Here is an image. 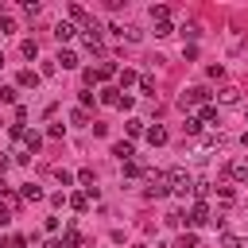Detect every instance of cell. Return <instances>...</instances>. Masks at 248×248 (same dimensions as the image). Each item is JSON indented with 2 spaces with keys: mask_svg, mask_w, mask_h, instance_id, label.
<instances>
[{
  "mask_svg": "<svg viewBox=\"0 0 248 248\" xmlns=\"http://www.w3.org/2000/svg\"><path fill=\"white\" fill-rule=\"evenodd\" d=\"M151 19H155V23L170 19V8H167V4H155V8H151Z\"/></svg>",
  "mask_w": 248,
  "mask_h": 248,
  "instance_id": "obj_20",
  "label": "cell"
},
{
  "mask_svg": "<svg viewBox=\"0 0 248 248\" xmlns=\"http://www.w3.org/2000/svg\"><path fill=\"white\" fill-rule=\"evenodd\" d=\"M143 136H147V143H151V147H159V143H167V128H163V124H155V128H147Z\"/></svg>",
  "mask_w": 248,
  "mask_h": 248,
  "instance_id": "obj_7",
  "label": "cell"
},
{
  "mask_svg": "<svg viewBox=\"0 0 248 248\" xmlns=\"http://www.w3.org/2000/svg\"><path fill=\"white\" fill-rule=\"evenodd\" d=\"M8 167H12V159H8V155H0V174H4Z\"/></svg>",
  "mask_w": 248,
  "mask_h": 248,
  "instance_id": "obj_36",
  "label": "cell"
},
{
  "mask_svg": "<svg viewBox=\"0 0 248 248\" xmlns=\"http://www.w3.org/2000/svg\"><path fill=\"white\" fill-rule=\"evenodd\" d=\"M174 248H202V240H198V232H182Z\"/></svg>",
  "mask_w": 248,
  "mask_h": 248,
  "instance_id": "obj_12",
  "label": "cell"
},
{
  "mask_svg": "<svg viewBox=\"0 0 248 248\" xmlns=\"http://www.w3.org/2000/svg\"><path fill=\"white\" fill-rule=\"evenodd\" d=\"M19 85H23V89H35V85H39V74H35V70H23V74H19Z\"/></svg>",
  "mask_w": 248,
  "mask_h": 248,
  "instance_id": "obj_16",
  "label": "cell"
},
{
  "mask_svg": "<svg viewBox=\"0 0 248 248\" xmlns=\"http://www.w3.org/2000/svg\"><path fill=\"white\" fill-rule=\"evenodd\" d=\"M198 120H202V124H213V120H217V108H213V105H205V108L198 112Z\"/></svg>",
  "mask_w": 248,
  "mask_h": 248,
  "instance_id": "obj_25",
  "label": "cell"
},
{
  "mask_svg": "<svg viewBox=\"0 0 248 248\" xmlns=\"http://www.w3.org/2000/svg\"><path fill=\"white\" fill-rule=\"evenodd\" d=\"M124 128H128V136H143V132H147V128H143V120H140V116H132V120H128V124H124Z\"/></svg>",
  "mask_w": 248,
  "mask_h": 248,
  "instance_id": "obj_21",
  "label": "cell"
},
{
  "mask_svg": "<svg viewBox=\"0 0 248 248\" xmlns=\"http://www.w3.org/2000/svg\"><path fill=\"white\" fill-rule=\"evenodd\" d=\"M23 198H27V202H43V186L27 182V186H23Z\"/></svg>",
  "mask_w": 248,
  "mask_h": 248,
  "instance_id": "obj_18",
  "label": "cell"
},
{
  "mask_svg": "<svg viewBox=\"0 0 248 248\" xmlns=\"http://www.w3.org/2000/svg\"><path fill=\"white\" fill-rule=\"evenodd\" d=\"M229 174H232L236 182H244V186H248V163H232V167H229Z\"/></svg>",
  "mask_w": 248,
  "mask_h": 248,
  "instance_id": "obj_13",
  "label": "cell"
},
{
  "mask_svg": "<svg viewBox=\"0 0 248 248\" xmlns=\"http://www.w3.org/2000/svg\"><path fill=\"white\" fill-rule=\"evenodd\" d=\"M112 155H116L120 163H132V155H136V147H132L128 140H120V143H112Z\"/></svg>",
  "mask_w": 248,
  "mask_h": 248,
  "instance_id": "obj_6",
  "label": "cell"
},
{
  "mask_svg": "<svg viewBox=\"0 0 248 248\" xmlns=\"http://www.w3.org/2000/svg\"><path fill=\"white\" fill-rule=\"evenodd\" d=\"M12 221V202H0V225Z\"/></svg>",
  "mask_w": 248,
  "mask_h": 248,
  "instance_id": "obj_31",
  "label": "cell"
},
{
  "mask_svg": "<svg viewBox=\"0 0 248 248\" xmlns=\"http://www.w3.org/2000/svg\"><path fill=\"white\" fill-rule=\"evenodd\" d=\"M70 205H74L78 213H85V209H89V194H74V198H70Z\"/></svg>",
  "mask_w": 248,
  "mask_h": 248,
  "instance_id": "obj_22",
  "label": "cell"
},
{
  "mask_svg": "<svg viewBox=\"0 0 248 248\" xmlns=\"http://www.w3.org/2000/svg\"><path fill=\"white\" fill-rule=\"evenodd\" d=\"M0 66H4V54H0Z\"/></svg>",
  "mask_w": 248,
  "mask_h": 248,
  "instance_id": "obj_38",
  "label": "cell"
},
{
  "mask_svg": "<svg viewBox=\"0 0 248 248\" xmlns=\"http://www.w3.org/2000/svg\"><path fill=\"white\" fill-rule=\"evenodd\" d=\"M23 143H27V151H39V143H43V136H39V132H27V136H23Z\"/></svg>",
  "mask_w": 248,
  "mask_h": 248,
  "instance_id": "obj_26",
  "label": "cell"
},
{
  "mask_svg": "<svg viewBox=\"0 0 248 248\" xmlns=\"http://www.w3.org/2000/svg\"><path fill=\"white\" fill-rule=\"evenodd\" d=\"M205 221H209V205H205V202H194V209H190L186 225H190V229H198V225H205Z\"/></svg>",
  "mask_w": 248,
  "mask_h": 248,
  "instance_id": "obj_5",
  "label": "cell"
},
{
  "mask_svg": "<svg viewBox=\"0 0 248 248\" xmlns=\"http://www.w3.org/2000/svg\"><path fill=\"white\" fill-rule=\"evenodd\" d=\"M70 116H74V124H89V116H85V108H74Z\"/></svg>",
  "mask_w": 248,
  "mask_h": 248,
  "instance_id": "obj_35",
  "label": "cell"
},
{
  "mask_svg": "<svg viewBox=\"0 0 248 248\" xmlns=\"http://www.w3.org/2000/svg\"><path fill=\"white\" fill-rule=\"evenodd\" d=\"M101 105H112V108H120V89H101Z\"/></svg>",
  "mask_w": 248,
  "mask_h": 248,
  "instance_id": "obj_11",
  "label": "cell"
},
{
  "mask_svg": "<svg viewBox=\"0 0 248 248\" xmlns=\"http://www.w3.org/2000/svg\"><path fill=\"white\" fill-rule=\"evenodd\" d=\"M54 62H62V70H74V66H78V54H74V50H58Z\"/></svg>",
  "mask_w": 248,
  "mask_h": 248,
  "instance_id": "obj_10",
  "label": "cell"
},
{
  "mask_svg": "<svg viewBox=\"0 0 248 248\" xmlns=\"http://www.w3.org/2000/svg\"><path fill=\"white\" fill-rule=\"evenodd\" d=\"M19 50H23L27 58H35V54H39V43H35V39H23V43H19Z\"/></svg>",
  "mask_w": 248,
  "mask_h": 248,
  "instance_id": "obj_23",
  "label": "cell"
},
{
  "mask_svg": "<svg viewBox=\"0 0 248 248\" xmlns=\"http://www.w3.org/2000/svg\"><path fill=\"white\" fill-rule=\"evenodd\" d=\"M140 89H143L147 97H155V78H151V74H143V78H140Z\"/></svg>",
  "mask_w": 248,
  "mask_h": 248,
  "instance_id": "obj_24",
  "label": "cell"
},
{
  "mask_svg": "<svg viewBox=\"0 0 248 248\" xmlns=\"http://www.w3.org/2000/svg\"><path fill=\"white\" fill-rule=\"evenodd\" d=\"M140 174H143L140 163H124V178H140Z\"/></svg>",
  "mask_w": 248,
  "mask_h": 248,
  "instance_id": "obj_27",
  "label": "cell"
},
{
  "mask_svg": "<svg viewBox=\"0 0 248 248\" xmlns=\"http://www.w3.org/2000/svg\"><path fill=\"white\" fill-rule=\"evenodd\" d=\"M16 93H19L16 85H4V89H0V101H8V105H12V101H16Z\"/></svg>",
  "mask_w": 248,
  "mask_h": 248,
  "instance_id": "obj_30",
  "label": "cell"
},
{
  "mask_svg": "<svg viewBox=\"0 0 248 248\" xmlns=\"http://www.w3.org/2000/svg\"><path fill=\"white\" fill-rule=\"evenodd\" d=\"M62 244H66V248H78V244H81V232H78V229H66V232H62Z\"/></svg>",
  "mask_w": 248,
  "mask_h": 248,
  "instance_id": "obj_19",
  "label": "cell"
},
{
  "mask_svg": "<svg viewBox=\"0 0 248 248\" xmlns=\"http://www.w3.org/2000/svg\"><path fill=\"white\" fill-rule=\"evenodd\" d=\"M182 128H186V136H202V128H205V124H202L198 116H186V124H182Z\"/></svg>",
  "mask_w": 248,
  "mask_h": 248,
  "instance_id": "obj_17",
  "label": "cell"
},
{
  "mask_svg": "<svg viewBox=\"0 0 248 248\" xmlns=\"http://www.w3.org/2000/svg\"><path fill=\"white\" fill-rule=\"evenodd\" d=\"M0 27H4L0 35H12V31H16V19H12V16H0Z\"/></svg>",
  "mask_w": 248,
  "mask_h": 248,
  "instance_id": "obj_28",
  "label": "cell"
},
{
  "mask_svg": "<svg viewBox=\"0 0 248 248\" xmlns=\"http://www.w3.org/2000/svg\"><path fill=\"white\" fill-rule=\"evenodd\" d=\"M217 97H221V105H236V101H240V89H236V85H225Z\"/></svg>",
  "mask_w": 248,
  "mask_h": 248,
  "instance_id": "obj_9",
  "label": "cell"
},
{
  "mask_svg": "<svg viewBox=\"0 0 248 248\" xmlns=\"http://www.w3.org/2000/svg\"><path fill=\"white\" fill-rule=\"evenodd\" d=\"M132 81H140L136 70H120V85H132Z\"/></svg>",
  "mask_w": 248,
  "mask_h": 248,
  "instance_id": "obj_32",
  "label": "cell"
},
{
  "mask_svg": "<svg viewBox=\"0 0 248 248\" xmlns=\"http://www.w3.org/2000/svg\"><path fill=\"white\" fill-rule=\"evenodd\" d=\"M151 182H147V198H167L170 194V186H167V174H147Z\"/></svg>",
  "mask_w": 248,
  "mask_h": 248,
  "instance_id": "obj_4",
  "label": "cell"
},
{
  "mask_svg": "<svg viewBox=\"0 0 248 248\" xmlns=\"http://www.w3.org/2000/svg\"><path fill=\"white\" fill-rule=\"evenodd\" d=\"M209 97H213V93H209L205 85H190V89H182V93H178V108L186 112V108H194V105H205Z\"/></svg>",
  "mask_w": 248,
  "mask_h": 248,
  "instance_id": "obj_1",
  "label": "cell"
},
{
  "mask_svg": "<svg viewBox=\"0 0 248 248\" xmlns=\"http://www.w3.org/2000/svg\"><path fill=\"white\" fill-rule=\"evenodd\" d=\"M170 31H174V27H170V19H163V23H155V35H159V39H167Z\"/></svg>",
  "mask_w": 248,
  "mask_h": 248,
  "instance_id": "obj_29",
  "label": "cell"
},
{
  "mask_svg": "<svg viewBox=\"0 0 248 248\" xmlns=\"http://www.w3.org/2000/svg\"><path fill=\"white\" fill-rule=\"evenodd\" d=\"M221 248H244V244H240L236 236H229V232H225V236H221Z\"/></svg>",
  "mask_w": 248,
  "mask_h": 248,
  "instance_id": "obj_34",
  "label": "cell"
},
{
  "mask_svg": "<svg viewBox=\"0 0 248 248\" xmlns=\"http://www.w3.org/2000/svg\"><path fill=\"white\" fill-rule=\"evenodd\" d=\"M70 19H78V23H85V27L93 23V19L85 16V8H81V4H70Z\"/></svg>",
  "mask_w": 248,
  "mask_h": 248,
  "instance_id": "obj_14",
  "label": "cell"
},
{
  "mask_svg": "<svg viewBox=\"0 0 248 248\" xmlns=\"http://www.w3.org/2000/svg\"><path fill=\"white\" fill-rule=\"evenodd\" d=\"M54 39H58V43L74 39V23H58V27H54Z\"/></svg>",
  "mask_w": 248,
  "mask_h": 248,
  "instance_id": "obj_15",
  "label": "cell"
},
{
  "mask_svg": "<svg viewBox=\"0 0 248 248\" xmlns=\"http://www.w3.org/2000/svg\"><path fill=\"white\" fill-rule=\"evenodd\" d=\"M132 248H147V244H132Z\"/></svg>",
  "mask_w": 248,
  "mask_h": 248,
  "instance_id": "obj_37",
  "label": "cell"
},
{
  "mask_svg": "<svg viewBox=\"0 0 248 248\" xmlns=\"http://www.w3.org/2000/svg\"><path fill=\"white\" fill-rule=\"evenodd\" d=\"M108 78H120L116 62H101L97 70H85V85H97V81H108Z\"/></svg>",
  "mask_w": 248,
  "mask_h": 248,
  "instance_id": "obj_3",
  "label": "cell"
},
{
  "mask_svg": "<svg viewBox=\"0 0 248 248\" xmlns=\"http://www.w3.org/2000/svg\"><path fill=\"white\" fill-rule=\"evenodd\" d=\"M167 186H170L174 194H194V178H190V170H182V167L167 170Z\"/></svg>",
  "mask_w": 248,
  "mask_h": 248,
  "instance_id": "obj_2",
  "label": "cell"
},
{
  "mask_svg": "<svg viewBox=\"0 0 248 248\" xmlns=\"http://www.w3.org/2000/svg\"><path fill=\"white\" fill-rule=\"evenodd\" d=\"M78 182L85 186V194H93V198H97V186H93V170H89V167H81V170H78Z\"/></svg>",
  "mask_w": 248,
  "mask_h": 248,
  "instance_id": "obj_8",
  "label": "cell"
},
{
  "mask_svg": "<svg viewBox=\"0 0 248 248\" xmlns=\"http://www.w3.org/2000/svg\"><path fill=\"white\" fill-rule=\"evenodd\" d=\"M54 178H58V182H62V186H70V182H74V174H70V170H62V167H58V170H54Z\"/></svg>",
  "mask_w": 248,
  "mask_h": 248,
  "instance_id": "obj_33",
  "label": "cell"
}]
</instances>
